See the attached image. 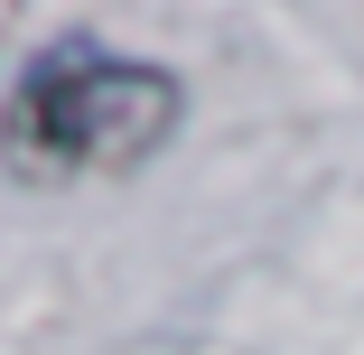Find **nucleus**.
<instances>
[{
    "label": "nucleus",
    "instance_id": "nucleus-1",
    "mask_svg": "<svg viewBox=\"0 0 364 355\" xmlns=\"http://www.w3.org/2000/svg\"><path fill=\"white\" fill-rule=\"evenodd\" d=\"M178 131V75L168 65L112 56L94 38H56L19 75V150L38 169L122 178Z\"/></svg>",
    "mask_w": 364,
    "mask_h": 355
}]
</instances>
